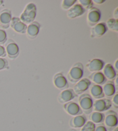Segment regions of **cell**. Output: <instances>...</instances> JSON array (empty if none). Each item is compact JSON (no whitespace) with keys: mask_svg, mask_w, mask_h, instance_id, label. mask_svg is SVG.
<instances>
[{"mask_svg":"<svg viewBox=\"0 0 118 131\" xmlns=\"http://www.w3.org/2000/svg\"><path fill=\"white\" fill-rule=\"evenodd\" d=\"M37 9L35 4L30 3L26 6L23 12L20 16V19L26 24H29L35 20Z\"/></svg>","mask_w":118,"mask_h":131,"instance_id":"6da1fadb","label":"cell"},{"mask_svg":"<svg viewBox=\"0 0 118 131\" xmlns=\"http://www.w3.org/2000/svg\"><path fill=\"white\" fill-rule=\"evenodd\" d=\"M84 75V66L81 62H76L73 65L67 74V79L72 83H76Z\"/></svg>","mask_w":118,"mask_h":131,"instance_id":"7a4b0ae2","label":"cell"},{"mask_svg":"<svg viewBox=\"0 0 118 131\" xmlns=\"http://www.w3.org/2000/svg\"><path fill=\"white\" fill-rule=\"evenodd\" d=\"M79 106L86 114L91 113L93 110V101L92 96L88 94H81L78 99Z\"/></svg>","mask_w":118,"mask_h":131,"instance_id":"3957f363","label":"cell"},{"mask_svg":"<svg viewBox=\"0 0 118 131\" xmlns=\"http://www.w3.org/2000/svg\"><path fill=\"white\" fill-rule=\"evenodd\" d=\"M104 117V125L107 129L112 131L117 125V114L113 110H109L105 113Z\"/></svg>","mask_w":118,"mask_h":131,"instance_id":"277c9868","label":"cell"},{"mask_svg":"<svg viewBox=\"0 0 118 131\" xmlns=\"http://www.w3.org/2000/svg\"><path fill=\"white\" fill-rule=\"evenodd\" d=\"M112 106L111 100L107 98L97 99L93 104V110L95 112L103 113L107 111Z\"/></svg>","mask_w":118,"mask_h":131,"instance_id":"5b68a950","label":"cell"},{"mask_svg":"<svg viewBox=\"0 0 118 131\" xmlns=\"http://www.w3.org/2000/svg\"><path fill=\"white\" fill-rule=\"evenodd\" d=\"M63 109L68 114L72 116H78L83 113L78 104L73 101L63 104Z\"/></svg>","mask_w":118,"mask_h":131,"instance_id":"8992f818","label":"cell"},{"mask_svg":"<svg viewBox=\"0 0 118 131\" xmlns=\"http://www.w3.org/2000/svg\"><path fill=\"white\" fill-rule=\"evenodd\" d=\"M101 19V12L97 8L93 7L89 10L87 15V21L90 26L93 27L99 23Z\"/></svg>","mask_w":118,"mask_h":131,"instance_id":"52a82bcc","label":"cell"},{"mask_svg":"<svg viewBox=\"0 0 118 131\" xmlns=\"http://www.w3.org/2000/svg\"><path fill=\"white\" fill-rule=\"evenodd\" d=\"M90 85H91V82L89 80V79L82 78L76 83L73 90L77 95H81L89 89Z\"/></svg>","mask_w":118,"mask_h":131,"instance_id":"ba28073f","label":"cell"},{"mask_svg":"<svg viewBox=\"0 0 118 131\" xmlns=\"http://www.w3.org/2000/svg\"><path fill=\"white\" fill-rule=\"evenodd\" d=\"M77 96V95L75 94L73 90L72 89H67L62 90L59 94L58 101L61 104H65L72 101Z\"/></svg>","mask_w":118,"mask_h":131,"instance_id":"9c48e42d","label":"cell"},{"mask_svg":"<svg viewBox=\"0 0 118 131\" xmlns=\"http://www.w3.org/2000/svg\"><path fill=\"white\" fill-rule=\"evenodd\" d=\"M53 83L56 88L59 90H64L69 87L67 79L62 72H58L53 77Z\"/></svg>","mask_w":118,"mask_h":131,"instance_id":"30bf717a","label":"cell"},{"mask_svg":"<svg viewBox=\"0 0 118 131\" xmlns=\"http://www.w3.org/2000/svg\"><path fill=\"white\" fill-rule=\"evenodd\" d=\"M6 53L10 59H15L19 54V47L13 40L9 39L6 45Z\"/></svg>","mask_w":118,"mask_h":131,"instance_id":"8fae6325","label":"cell"},{"mask_svg":"<svg viewBox=\"0 0 118 131\" xmlns=\"http://www.w3.org/2000/svg\"><path fill=\"white\" fill-rule=\"evenodd\" d=\"M10 26L13 30L17 33L25 34L26 33L27 26L24 23L20 18L17 17H13L11 20Z\"/></svg>","mask_w":118,"mask_h":131,"instance_id":"7c38bea8","label":"cell"},{"mask_svg":"<svg viewBox=\"0 0 118 131\" xmlns=\"http://www.w3.org/2000/svg\"><path fill=\"white\" fill-rule=\"evenodd\" d=\"M108 28L105 23H99L95 26L92 27L90 30V37L91 38L101 37L105 34Z\"/></svg>","mask_w":118,"mask_h":131,"instance_id":"4fadbf2b","label":"cell"},{"mask_svg":"<svg viewBox=\"0 0 118 131\" xmlns=\"http://www.w3.org/2000/svg\"><path fill=\"white\" fill-rule=\"evenodd\" d=\"M85 12L86 10L80 4H76L68 9L67 16L69 19H75L83 15Z\"/></svg>","mask_w":118,"mask_h":131,"instance_id":"5bb4252c","label":"cell"},{"mask_svg":"<svg viewBox=\"0 0 118 131\" xmlns=\"http://www.w3.org/2000/svg\"><path fill=\"white\" fill-rule=\"evenodd\" d=\"M105 65V62L103 60L99 58H93L89 61H88L87 64V68L90 72H100L103 69Z\"/></svg>","mask_w":118,"mask_h":131,"instance_id":"9a60e30c","label":"cell"},{"mask_svg":"<svg viewBox=\"0 0 118 131\" xmlns=\"http://www.w3.org/2000/svg\"><path fill=\"white\" fill-rule=\"evenodd\" d=\"M12 19V12L9 9H5L1 11L0 12V24L3 28L6 29L9 27Z\"/></svg>","mask_w":118,"mask_h":131,"instance_id":"2e32d148","label":"cell"},{"mask_svg":"<svg viewBox=\"0 0 118 131\" xmlns=\"http://www.w3.org/2000/svg\"><path fill=\"white\" fill-rule=\"evenodd\" d=\"M40 24L38 21H34L27 26V35L29 39H33L37 37L39 32Z\"/></svg>","mask_w":118,"mask_h":131,"instance_id":"e0dca14e","label":"cell"},{"mask_svg":"<svg viewBox=\"0 0 118 131\" xmlns=\"http://www.w3.org/2000/svg\"><path fill=\"white\" fill-rule=\"evenodd\" d=\"M87 121V119L85 115L81 114L72 117L70 120L69 125L72 128H80L85 125Z\"/></svg>","mask_w":118,"mask_h":131,"instance_id":"ac0fdd59","label":"cell"},{"mask_svg":"<svg viewBox=\"0 0 118 131\" xmlns=\"http://www.w3.org/2000/svg\"><path fill=\"white\" fill-rule=\"evenodd\" d=\"M89 80L95 83V84L99 85H103L107 82V79L101 72H93L89 76Z\"/></svg>","mask_w":118,"mask_h":131,"instance_id":"d6986e66","label":"cell"},{"mask_svg":"<svg viewBox=\"0 0 118 131\" xmlns=\"http://www.w3.org/2000/svg\"><path fill=\"white\" fill-rule=\"evenodd\" d=\"M102 73L106 79H108L110 80H113L116 77V72L111 64H107L104 65Z\"/></svg>","mask_w":118,"mask_h":131,"instance_id":"ffe728a7","label":"cell"},{"mask_svg":"<svg viewBox=\"0 0 118 131\" xmlns=\"http://www.w3.org/2000/svg\"><path fill=\"white\" fill-rule=\"evenodd\" d=\"M103 91L104 96H106L107 97H111L114 95L116 92L114 82L112 80L107 82L104 85Z\"/></svg>","mask_w":118,"mask_h":131,"instance_id":"44dd1931","label":"cell"},{"mask_svg":"<svg viewBox=\"0 0 118 131\" xmlns=\"http://www.w3.org/2000/svg\"><path fill=\"white\" fill-rule=\"evenodd\" d=\"M90 95L92 96V98L96 99H99L103 98L104 97V95L103 91V87L101 85L94 84L91 86L90 89Z\"/></svg>","mask_w":118,"mask_h":131,"instance_id":"7402d4cb","label":"cell"},{"mask_svg":"<svg viewBox=\"0 0 118 131\" xmlns=\"http://www.w3.org/2000/svg\"><path fill=\"white\" fill-rule=\"evenodd\" d=\"M105 115L103 113L94 112H92L89 116L90 121L93 123L100 124L104 122Z\"/></svg>","mask_w":118,"mask_h":131,"instance_id":"603a6c76","label":"cell"},{"mask_svg":"<svg viewBox=\"0 0 118 131\" xmlns=\"http://www.w3.org/2000/svg\"><path fill=\"white\" fill-rule=\"evenodd\" d=\"M106 26L107 28L110 30L115 32H118V20L114 18L108 19L106 23Z\"/></svg>","mask_w":118,"mask_h":131,"instance_id":"cb8c5ba5","label":"cell"},{"mask_svg":"<svg viewBox=\"0 0 118 131\" xmlns=\"http://www.w3.org/2000/svg\"><path fill=\"white\" fill-rule=\"evenodd\" d=\"M78 2L85 10H90L93 7V3L92 0H79Z\"/></svg>","mask_w":118,"mask_h":131,"instance_id":"d4e9b609","label":"cell"},{"mask_svg":"<svg viewBox=\"0 0 118 131\" xmlns=\"http://www.w3.org/2000/svg\"><path fill=\"white\" fill-rule=\"evenodd\" d=\"M76 0H63L62 2V8L65 10H67L73 6L77 3Z\"/></svg>","mask_w":118,"mask_h":131,"instance_id":"484cf974","label":"cell"},{"mask_svg":"<svg viewBox=\"0 0 118 131\" xmlns=\"http://www.w3.org/2000/svg\"><path fill=\"white\" fill-rule=\"evenodd\" d=\"M96 125L90 121H87L82 128L81 131H95Z\"/></svg>","mask_w":118,"mask_h":131,"instance_id":"4316f807","label":"cell"},{"mask_svg":"<svg viewBox=\"0 0 118 131\" xmlns=\"http://www.w3.org/2000/svg\"><path fill=\"white\" fill-rule=\"evenodd\" d=\"M7 40V34L5 31L0 29V45L5 43Z\"/></svg>","mask_w":118,"mask_h":131,"instance_id":"83f0119b","label":"cell"},{"mask_svg":"<svg viewBox=\"0 0 118 131\" xmlns=\"http://www.w3.org/2000/svg\"><path fill=\"white\" fill-rule=\"evenodd\" d=\"M8 68V61L5 58L0 57V71L7 69Z\"/></svg>","mask_w":118,"mask_h":131,"instance_id":"f1b7e54d","label":"cell"},{"mask_svg":"<svg viewBox=\"0 0 118 131\" xmlns=\"http://www.w3.org/2000/svg\"><path fill=\"white\" fill-rule=\"evenodd\" d=\"M111 103H112V105L113 104V107L116 108V109H117L118 108V94L117 93H116L114 95H113Z\"/></svg>","mask_w":118,"mask_h":131,"instance_id":"f546056e","label":"cell"},{"mask_svg":"<svg viewBox=\"0 0 118 131\" xmlns=\"http://www.w3.org/2000/svg\"><path fill=\"white\" fill-rule=\"evenodd\" d=\"M6 56L5 48L2 45H0V57H5Z\"/></svg>","mask_w":118,"mask_h":131,"instance_id":"4dcf8cb0","label":"cell"},{"mask_svg":"<svg viewBox=\"0 0 118 131\" xmlns=\"http://www.w3.org/2000/svg\"><path fill=\"white\" fill-rule=\"evenodd\" d=\"M95 131H107V129L105 127V126L101 125L96 126Z\"/></svg>","mask_w":118,"mask_h":131,"instance_id":"1f68e13d","label":"cell"},{"mask_svg":"<svg viewBox=\"0 0 118 131\" xmlns=\"http://www.w3.org/2000/svg\"><path fill=\"white\" fill-rule=\"evenodd\" d=\"M92 1L93 3H95L96 4H99V5L103 4L104 3H105V0H94V1Z\"/></svg>","mask_w":118,"mask_h":131,"instance_id":"d6a6232c","label":"cell"},{"mask_svg":"<svg viewBox=\"0 0 118 131\" xmlns=\"http://www.w3.org/2000/svg\"><path fill=\"white\" fill-rule=\"evenodd\" d=\"M113 16L115 17L114 19H117L118 18V7L115 9L114 12H113Z\"/></svg>","mask_w":118,"mask_h":131,"instance_id":"836d02e7","label":"cell"},{"mask_svg":"<svg viewBox=\"0 0 118 131\" xmlns=\"http://www.w3.org/2000/svg\"><path fill=\"white\" fill-rule=\"evenodd\" d=\"M117 64H118V60L117 59L116 60V61H115V64H114V68H114V69L115 70V71L117 72V71H118V65H117Z\"/></svg>","mask_w":118,"mask_h":131,"instance_id":"e575fe53","label":"cell"},{"mask_svg":"<svg viewBox=\"0 0 118 131\" xmlns=\"http://www.w3.org/2000/svg\"><path fill=\"white\" fill-rule=\"evenodd\" d=\"M117 82H118V78H117H117H116V79H115V83H114L115 86H116V87H117V85H118V84H117Z\"/></svg>","mask_w":118,"mask_h":131,"instance_id":"d590c367","label":"cell"},{"mask_svg":"<svg viewBox=\"0 0 118 131\" xmlns=\"http://www.w3.org/2000/svg\"><path fill=\"white\" fill-rule=\"evenodd\" d=\"M112 131H118V128H117V126H116V127L113 129Z\"/></svg>","mask_w":118,"mask_h":131,"instance_id":"8d00e7d4","label":"cell"},{"mask_svg":"<svg viewBox=\"0 0 118 131\" xmlns=\"http://www.w3.org/2000/svg\"><path fill=\"white\" fill-rule=\"evenodd\" d=\"M4 4V1H2V0H0V6L1 5H3Z\"/></svg>","mask_w":118,"mask_h":131,"instance_id":"74e56055","label":"cell"}]
</instances>
